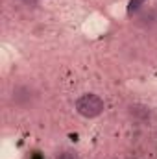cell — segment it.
Here are the masks:
<instances>
[{"instance_id": "3957f363", "label": "cell", "mask_w": 157, "mask_h": 159, "mask_svg": "<svg viewBox=\"0 0 157 159\" xmlns=\"http://www.w3.org/2000/svg\"><path fill=\"white\" fill-rule=\"evenodd\" d=\"M24 2H30V4H32V2H37V0H24Z\"/></svg>"}, {"instance_id": "6da1fadb", "label": "cell", "mask_w": 157, "mask_h": 159, "mask_svg": "<svg viewBox=\"0 0 157 159\" xmlns=\"http://www.w3.org/2000/svg\"><path fill=\"white\" fill-rule=\"evenodd\" d=\"M76 111L85 119H94L104 113V100L96 94H83L76 100Z\"/></svg>"}, {"instance_id": "7a4b0ae2", "label": "cell", "mask_w": 157, "mask_h": 159, "mask_svg": "<svg viewBox=\"0 0 157 159\" xmlns=\"http://www.w3.org/2000/svg\"><path fill=\"white\" fill-rule=\"evenodd\" d=\"M146 0H129V4H128V13H133V11H137L142 4H144Z\"/></svg>"}]
</instances>
